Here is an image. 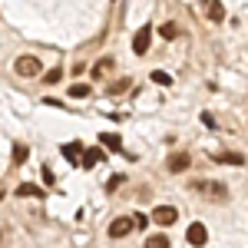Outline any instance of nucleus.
<instances>
[{
  "mask_svg": "<svg viewBox=\"0 0 248 248\" xmlns=\"http://www.w3.org/2000/svg\"><path fill=\"white\" fill-rule=\"evenodd\" d=\"M192 192L205 195V199H212V202H222V199H229V189H225V182H212V179H192Z\"/></svg>",
  "mask_w": 248,
  "mask_h": 248,
  "instance_id": "1",
  "label": "nucleus"
},
{
  "mask_svg": "<svg viewBox=\"0 0 248 248\" xmlns=\"http://www.w3.org/2000/svg\"><path fill=\"white\" fill-rule=\"evenodd\" d=\"M14 73L17 77H37V73H43V66H40V60L33 57V53H23V57H17V63H14Z\"/></svg>",
  "mask_w": 248,
  "mask_h": 248,
  "instance_id": "2",
  "label": "nucleus"
},
{
  "mask_svg": "<svg viewBox=\"0 0 248 248\" xmlns=\"http://www.w3.org/2000/svg\"><path fill=\"white\" fill-rule=\"evenodd\" d=\"M133 229H136L133 215H119V218H113V222H109V235H113V238H126Z\"/></svg>",
  "mask_w": 248,
  "mask_h": 248,
  "instance_id": "3",
  "label": "nucleus"
},
{
  "mask_svg": "<svg viewBox=\"0 0 248 248\" xmlns=\"http://www.w3.org/2000/svg\"><path fill=\"white\" fill-rule=\"evenodd\" d=\"M149 43H153V27L146 23V27H142V30H139V33L133 37V50L139 53V57H142V53H149Z\"/></svg>",
  "mask_w": 248,
  "mask_h": 248,
  "instance_id": "4",
  "label": "nucleus"
},
{
  "mask_svg": "<svg viewBox=\"0 0 248 248\" xmlns=\"http://www.w3.org/2000/svg\"><path fill=\"white\" fill-rule=\"evenodd\" d=\"M186 238H189V245L202 248L205 242H209V232H205V225H202V222H192L189 232H186Z\"/></svg>",
  "mask_w": 248,
  "mask_h": 248,
  "instance_id": "5",
  "label": "nucleus"
},
{
  "mask_svg": "<svg viewBox=\"0 0 248 248\" xmlns=\"http://www.w3.org/2000/svg\"><path fill=\"white\" fill-rule=\"evenodd\" d=\"M202 10H205V17L212 23H222L225 20V7H222V0H202Z\"/></svg>",
  "mask_w": 248,
  "mask_h": 248,
  "instance_id": "6",
  "label": "nucleus"
},
{
  "mask_svg": "<svg viewBox=\"0 0 248 248\" xmlns=\"http://www.w3.org/2000/svg\"><path fill=\"white\" fill-rule=\"evenodd\" d=\"M153 218H155V222H159V225H162V229H169L172 222H175V218H179V212L172 209V205H155Z\"/></svg>",
  "mask_w": 248,
  "mask_h": 248,
  "instance_id": "7",
  "label": "nucleus"
},
{
  "mask_svg": "<svg viewBox=\"0 0 248 248\" xmlns=\"http://www.w3.org/2000/svg\"><path fill=\"white\" fill-rule=\"evenodd\" d=\"M166 166H169V172H186L192 166V155L189 153H172Z\"/></svg>",
  "mask_w": 248,
  "mask_h": 248,
  "instance_id": "8",
  "label": "nucleus"
},
{
  "mask_svg": "<svg viewBox=\"0 0 248 248\" xmlns=\"http://www.w3.org/2000/svg\"><path fill=\"white\" fill-rule=\"evenodd\" d=\"M215 162H229V166H245V155L242 153H215Z\"/></svg>",
  "mask_w": 248,
  "mask_h": 248,
  "instance_id": "9",
  "label": "nucleus"
},
{
  "mask_svg": "<svg viewBox=\"0 0 248 248\" xmlns=\"http://www.w3.org/2000/svg\"><path fill=\"white\" fill-rule=\"evenodd\" d=\"M17 195H20V199H30V195H37V199H40V195H43V189H37L33 182H20V186H17Z\"/></svg>",
  "mask_w": 248,
  "mask_h": 248,
  "instance_id": "10",
  "label": "nucleus"
},
{
  "mask_svg": "<svg viewBox=\"0 0 248 248\" xmlns=\"http://www.w3.org/2000/svg\"><path fill=\"white\" fill-rule=\"evenodd\" d=\"M109 70H113V57H103V60H99V63L93 66V70H90V73H93V77L99 79V77H106Z\"/></svg>",
  "mask_w": 248,
  "mask_h": 248,
  "instance_id": "11",
  "label": "nucleus"
},
{
  "mask_svg": "<svg viewBox=\"0 0 248 248\" xmlns=\"http://www.w3.org/2000/svg\"><path fill=\"white\" fill-rule=\"evenodd\" d=\"M146 248H169V235H162V232H155L146 238Z\"/></svg>",
  "mask_w": 248,
  "mask_h": 248,
  "instance_id": "12",
  "label": "nucleus"
},
{
  "mask_svg": "<svg viewBox=\"0 0 248 248\" xmlns=\"http://www.w3.org/2000/svg\"><path fill=\"white\" fill-rule=\"evenodd\" d=\"M99 159H103V153H99V149H86V155H83V159H79V162H83V166H90V169H93L96 162H99Z\"/></svg>",
  "mask_w": 248,
  "mask_h": 248,
  "instance_id": "13",
  "label": "nucleus"
},
{
  "mask_svg": "<svg viewBox=\"0 0 248 248\" xmlns=\"http://www.w3.org/2000/svg\"><path fill=\"white\" fill-rule=\"evenodd\" d=\"M123 90H129V79H116V83H109V86H106V93H109V96L123 93Z\"/></svg>",
  "mask_w": 248,
  "mask_h": 248,
  "instance_id": "14",
  "label": "nucleus"
},
{
  "mask_svg": "<svg viewBox=\"0 0 248 248\" xmlns=\"http://www.w3.org/2000/svg\"><path fill=\"white\" fill-rule=\"evenodd\" d=\"M99 139H103V146H109V149H119V146H123V142H119V136H116V133H103Z\"/></svg>",
  "mask_w": 248,
  "mask_h": 248,
  "instance_id": "15",
  "label": "nucleus"
},
{
  "mask_svg": "<svg viewBox=\"0 0 248 248\" xmlns=\"http://www.w3.org/2000/svg\"><path fill=\"white\" fill-rule=\"evenodd\" d=\"M79 153H83V149H79L77 142H70V146H66V149H63V155H66V159H70V162H79Z\"/></svg>",
  "mask_w": 248,
  "mask_h": 248,
  "instance_id": "16",
  "label": "nucleus"
},
{
  "mask_svg": "<svg viewBox=\"0 0 248 248\" xmlns=\"http://www.w3.org/2000/svg\"><path fill=\"white\" fill-rule=\"evenodd\" d=\"M70 96H73V99H79V96H90V86H86V83H73V86H70Z\"/></svg>",
  "mask_w": 248,
  "mask_h": 248,
  "instance_id": "17",
  "label": "nucleus"
},
{
  "mask_svg": "<svg viewBox=\"0 0 248 248\" xmlns=\"http://www.w3.org/2000/svg\"><path fill=\"white\" fill-rule=\"evenodd\" d=\"M14 162H17V166H23V162H27V146H14Z\"/></svg>",
  "mask_w": 248,
  "mask_h": 248,
  "instance_id": "18",
  "label": "nucleus"
},
{
  "mask_svg": "<svg viewBox=\"0 0 248 248\" xmlns=\"http://www.w3.org/2000/svg\"><path fill=\"white\" fill-rule=\"evenodd\" d=\"M43 79H46V83L53 86V83H60V79H63V70H60V66H57V70H50V73H46V77H43Z\"/></svg>",
  "mask_w": 248,
  "mask_h": 248,
  "instance_id": "19",
  "label": "nucleus"
},
{
  "mask_svg": "<svg viewBox=\"0 0 248 248\" xmlns=\"http://www.w3.org/2000/svg\"><path fill=\"white\" fill-rule=\"evenodd\" d=\"M159 33H162L166 40H172V37H175V23H162V27H159Z\"/></svg>",
  "mask_w": 248,
  "mask_h": 248,
  "instance_id": "20",
  "label": "nucleus"
},
{
  "mask_svg": "<svg viewBox=\"0 0 248 248\" xmlns=\"http://www.w3.org/2000/svg\"><path fill=\"white\" fill-rule=\"evenodd\" d=\"M153 79L159 83V86H166V83H172V77H169V73H162V70H155V73H153Z\"/></svg>",
  "mask_w": 248,
  "mask_h": 248,
  "instance_id": "21",
  "label": "nucleus"
},
{
  "mask_svg": "<svg viewBox=\"0 0 248 248\" xmlns=\"http://www.w3.org/2000/svg\"><path fill=\"white\" fill-rule=\"evenodd\" d=\"M123 182H126V175H113V179H109V182H106V189L113 192V189H119V186H123Z\"/></svg>",
  "mask_w": 248,
  "mask_h": 248,
  "instance_id": "22",
  "label": "nucleus"
},
{
  "mask_svg": "<svg viewBox=\"0 0 248 248\" xmlns=\"http://www.w3.org/2000/svg\"><path fill=\"white\" fill-rule=\"evenodd\" d=\"M133 222H136V229H146V225H149V218H146L142 212H139V215H133Z\"/></svg>",
  "mask_w": 248,
  "mask_h": 248,
  "instance_id": "23",
  "label": "nucleus"
}]
</instances>
